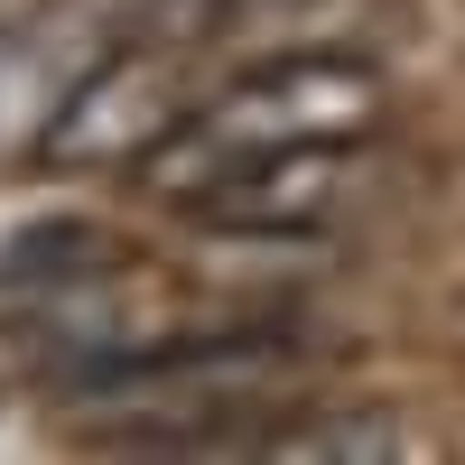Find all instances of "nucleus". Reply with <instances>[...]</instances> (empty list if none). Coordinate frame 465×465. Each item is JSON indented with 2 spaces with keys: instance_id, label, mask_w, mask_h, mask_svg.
Wrapping results in <instances>:
<instances>
[{
  "instance_id": "nucleus-1",
  "label": "nucleus",
  "mask_w": 465,
  "mask_h": 465,
  "mask_svg": "<svg viewBox=\"0 0 465 465\" xmlns=\"http://www.w3.org/2000/svg\"><path fill=\"white\" fill-rule=\"evenodd\" d=\"M372 74L354 56H289L252 74V84H232L223 103L186 112V122L149 149V186L177 205H205L232 168L270 159V149H298V140H354L372 122Z\"/></svg>"
},
{
  "instance_id": "nucleus-2",
  "label": "nucleus",
  "mask_w": 465,
  "mask_h": 465,
  "mask_svg": "<svg viewBox=\"0 0 465 465\" xmlns=\"http://www.w3.org/2000/svg\"><path fill=\"white\" fill-rule=\"evenodd\" d=\"M186 112L196 103H186L177 47H122L56 94V112L37 122V159L47 168H122L140 149H159Z\"/></svg>"
},
{
  "instance_id": "nucleus-3",
  "label": "nucleus",
  "mask_w": 465,
  "mask_h": 465,
  "mask_svg": "<svg viewBox=\"0 0 465 465\" xmlns=\"http://www.w3.org/2000/svg\"><path fill=\"white\" fill-rule=\"evenodd\" d=\"M335 177H344V140H298V149H270V159L232 168L196 214L205 223H307V214H326Z\"/></svg>"
},
{
  "instance_id": "nucleus-4",
  "label": "nucleus",
  "mask_w": 465,
  "mask_h": 465,
  "mask_svg": "<svg viewBox=\"0 0 465 465\" xmlns=\"http://www.w3.org/2000/svg\"><path fill=\"white\" fill-rule=\"evenodd\" d=\"M94 270H122V242L84 214H37L0 242V298H84Z\"/></svg>"
},
{
  "instance_id": "nucleus-5",
  "label": "nucleus",
  "mask_w": 465,
  "mask_h": 465,
  "mask_svg": "<svg viewBox=\"0 0 465 465\" xmlns=\"http://www.w3.org/2000/svg\"><path fill=\"white\" fill-rule=\"evenodd\" d=\"M289 456H401V429L391 419H317V429H298V438H280Z\"/></svg>"
}]
</instances>
